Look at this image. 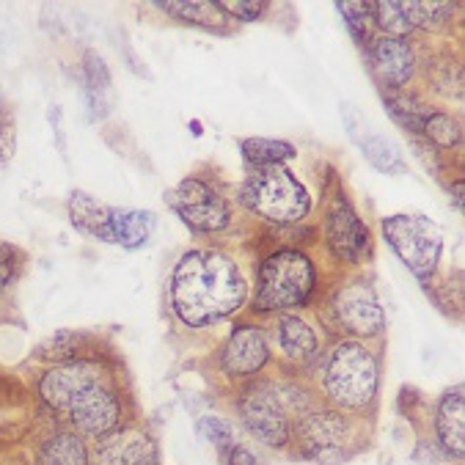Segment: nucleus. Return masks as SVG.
Listing matches in <instances>:
<instances>
[{
    "label": "nucleus",
    "instance_id": "obj_1",
    "mask_svg": "<svg viewBox=\"0 0 465 465\" xmlns=\"http://www.w3.org/2000/svg\"><path fill=\"white\" fill-rule=\"evenodd\" d=\"M168 301L182 325L204 328L237 314L248 301V284L240 264L229 253L196 248L176 262Z\"/></svg>",
    "mask_w": 465,
    "mask_h": 465
},
{
    "label": "nucleus",
    "instance_id": "obj_2",
    "mask_svg": "<svg viewBox=\"0 0 465 465\" xmlns=\"http://www.w3.org/2000/svg\"><path fill=\"white\" fill-rule=\"evenodd\" d=\"M39 397L83 435L103 438L122 427L124 405L103 361L72 358L53 363L39 381Z\"/></svg>",
    "mask_w": 465,
    "mask_h": 465
},
{
    "label": "nucleus",
    "instance_id": "obj_3",
    "mask_svg": "<svg viewBox=\"0 0 465 465\" xmlns=\"http://www.w3.org/2000/svg\"><path fill=\"white\" fill-rule=\"evenodd\" d=\"M381 383V369L378 358L361 341H339L322 371V389L325 397L339 411H363L375 402Z\"/></svg>",
    "mask_w": 465,
    "mask_h": 465
},
{
    "label": "nucleus",
    "instance_id": "obj_4",
    "mask_svg": "<svg viewBox=\"0 0 465 465\" xmlns=\"http://www.w3.org/2000/svg\"><path fill=\"white\" fill-rule=\"evenodd\" d=\"M242 204L270 223H298L312 213V193L287 165L253 168L242 182Z\"/></svg>",
    "mask_w": 465,
    "mask_h": 465
},
{
    "label": "nucleus",
    "instance_id": "obj_5",
    "mask_svg": "<svg viewBox=\"0 0 465 465\" xmlns=\"http://www.w3.org/2000/svg\"><path fill=\"white\" fill-rule=\"evenodd\" d=\"M317 287V272L312 259L303 251L284 248L270 253L259 267L256 287V312H287L309 303Z\"/></svg>",
    "mask_w": 465,
    "mask_h": 465
},
{
    "label": "nucleus",
    "instance_id": "obj_6",
    "mask_svg": "<svg viewBox=\"0 0 465 465\" xmlns=\"http://www.w3.org/2000/svg\"><path fill=\"white\" fill-rule=\"evenodd\" d=\"M383 237L419 282L435 275L443 251V234L435 221L416 213H402L383 221Z\"/></svg>",
    "mask_w": 465,
    "mask_h": 465
},
{
    "label": "nucleus",
    "instance_id": "obj_7",
    "mask_svg": "<svg viewBox=\"0 0 465 465\" xmlns=\"http://www.w3.org/2000/svg\"><path fill=\"white\" fill-rule=\"evenodd\" d=\"M240 419L245 424V430L262 440L264 446L282 449L290 435H292V424H290V408L284 402V394L275 383L262 381V383H251L240 402Z\"/></svg>",
    "mask_w": 465,
    "mask_h": 465
},
{
    "label": "nucleus",
    "instance_id": "obj_8",
    "mask_svg": "<svg viewBox=\"0 0 465 465\" xmlns=\"http://www.w3.org/2000/svg\"><path fill=\"white\" fill-rule=\"evenodd\" d=\"M168 207L179 215V221L202 234L223 232L232 223V207L229 202L199 176L182 179L173 191L165 193Z\"/></svg>",
    "mask_w": 465,
    "mask_h": 465
},
{
    "label": "nucleus",
    "instance_id": "obj_9",
    "mask_svg": "<svg viewBox=\"0 0 465 465\" xmlns=\"http://www.w3.org/2000/svg\"><path fill=\"white\" fill-rule=\"evenodd\" d=\"M301 457L314 462H339L347 454L350 424L339 411H309L298 419L292 435Z\"/></svg>",
    "mask_w": 465,
    "mask_h": 465
},
{
    "label": "nucleus",
    "instance_id": "obj_10",
    "mask_svg": "<svg viewBox=\"0 0 465 465\" xmlns=\"http://www.w3.org/2000/svg\"><path fill=\"white\" fill-rule=\"evenodd\" d=\"M333 314L339 325L361 339L381 336L386 331V312L381 298L366 278H352L333 298Z\"/></svg>",
    "mask_w": 465,
    "mask_h": 465
},
{
    "label": "nucleus",
    "instance_id": "obj_11",
    "mask_svg": "<svg viewBox=\"0 0 465 465\" xmlns=\"http://www.w3.org/2000/svg\"><path fill=\"white\" fill-rule=\"evenodd\" d=\"M325 242L331 253L347 264H358L371 253L369 229L341 191L333 193L325 210Z\"/></svg>",
    "mask_w": 465,
    "mask_h": 465
},
{
    "label": "nucleus",
    "instance_id": "obj_12",
    "mask_svg": "<svg viewBox=\"0 0 465 465\" xmlns=\"http://www.w3.org/2000/svg\"><path fill=\"white\" fill-rule=\"evenodd\" d=\"M267 361H270L267 333L259 325H234L221 352V369L226 375L232 378L259 375Z\"/></svg>",
    "mask_w": 465,
    "mask_h": 465
},
{
    "label": "nucleus",
    "instance_id": "obj_13",
    "mask_svg": "<svg viewBox=\"0 0 465 465\" xmlns=\"http://www.w3.org/2000/svg\"><path fill=\"white\" fill-rule=\"evenodd\" d=\"M157 449L146 430L119 427L103 435L88 454V465H154Z\"/></svg>",
    "mask_w": 465,
    "mask_h": 465
},
{
    "label": "nucleus",
    "instance_id": "obj_14",
    "mask_svg": "<svg viewBox=\"0 0 465 465\" xmlns=\"http://www.w3.org/2000/svg\"><path fill=\"white\" fill-rule=\"evenodd\" d=\"M341 116L347 122V133L350 138L358 143L361 154L375 165L378 171L383 173H405L408 165H405V157L400 152V146L386 138L383 133H375L369 127V119L350 103H341Z\"/></svg>",
    "mask_w": 465,
    "mask_h": 465
},
{
    "label": "nucleus",
    "instance_id": "obj_15",
    "mask_svg": "<svg viewBox=\"0 0 465 465\" xmlns=\"http://www.w3.org/2000/svg\"><path fill=\"white\" fill-rule=\"evenodd\" d=\"M366 47H369V64H371V69H375L381 83L400 91L413 80L419 58H416V50L408 39L375 36V39L366 42Z\"/></svg>",
    "mask_w": 465,
    "mask_h": 465
},
{
    "label": "nucleus",
    "instance_id": "obj_16",
    "mask_svg": "<svg viewBox=\"0 0 465 465\" xmlns=\"http://www.w3.org/2000/svg\"><path fill=\"white\" fill-rule=\"evenodd\" d=\"M66 210H69V221L77 232H83L85 237L119 245L122 215H124L122 207H108V204L97 202L94 196L74 191L66 202Z\"/></svg>",
    "mask_w": 465,
    "mask_h": 465
},
{
    "label": "nucleus",
    "instance_id": "obj_17",
    "mask_svg": "<svg viewBox=\"0 0 465 465\" xmlns=\"http://www.w3.org/2000/svg\"><path fill=\"white\" fill-rule=\"evenodd\" d=\"M465 408H462V389L454 386L451 391H446L438 402L435 411V435L443 446V451L454 460H462V449H465Z\"/></svg>",
    "mask_w": 465,
    "mask_h": 465
},
{
    "label": "nucleus",
    "instance_id": "obj_18",
    "mask_svg": "<svg viewBox=\"0 0 465 465\" xmlns=\"http://www.w3.org/2000/svg\"><path fill=\"white\" fill-rule=\"evenodd\" d=\"M278 347L295 363H309L320 352V336L317 331L298 314H284L278 320Z\"/></svg>",
    "mask_w": 465,
    "mask_h": 465
},
{
    "label": "nucleus",
    "instance_id": "obj_19",
    "mask_svg": "<svg viewBox=\"0 0 465 465\" xmlns=\"http://www.w3.org/2000/svg\"><path fill=\"white\" fill-rule=\"evenodd\" d=\"M83 88H85L91 114L97 119L108 116V111L114 108V83H111V72L105 61L94 50H88L83 58Z\"/></svg>",
    "mask_w": 465,
    "mask_h": 465
},
{
    "label": "nucleus",
    "instance_id": "obj_20",
    "mask_svg": "<svg viewBox=\"0 0 465 465\" xmlns=\"http://www.w3.org/2000/svg\"><path fill=\"white\" fill-rule=\"evenodd\" d=\"M160 12H168L173 20L188 23V25H199L204 31H215V34H229V15L221 9V4L215 0H191V4H157Z\"/></svg>",
    "mask_w": 465,
    "mask_h": 465
},
{
    "label": "nucleus",
    "instance_id": "obj_21",
    "mask_svg": "<svg viewBox=\"0 0 465 465\" xmlns=\"http://www.w3.org/2000/svg\"><path fill=\"white\" fill-rule=\"evenodd\" d=\"M36 465H88L85 440L77 432H53L39 446Z\"/></svg>",
    "mask_w": 465,
    "mask_h": 465
},
{
    "label": "nucleus",
    "instance_id": "obj_22",
    "mask_svg": "<svg viewBox=\"0 0 465 465\" xmlns=\"http://www.w3.org/2000/svg\"><path fill=\"white\" fill-rule=\"evenodd\" d=\"M383 103H386L389 116H391L402 130H408L413 138H419V135L424 133V124H427L430 114H432L430 105H424V103L416 100V97H405L402 91H391V94L383 97Z\"/></svg>",
    "mask_w": 465,
    "mask_h": 465
},
{
    "label": "nucleus",
    "instance_id": "obj_23",
    "mask_svg": "<svg viewBox=\"0 0 465 465\" xmlns=\"http://www.w3.org/2000/svg\"><path fill=\"white\" fill-rule=\"evenodd\" d=\"M242 160L251 168H267V165H284L298 154V149L290 141H275V138H245L240 143Z\"/></svg>",
    "mask_w": 465,
    "mask_h": 465
},
{
    "label": "nucleus",
    "instance_id": "obj_24",
    "mask_svg": "<svg viewBox=\"0 0 465 465\" xmlns=\"http://www.w3.org/2000/svg\"><path fill=\"white\" fill-rule=\"evenodd\" d=\"M427 143L438 152H446V149H460L462 143V127L460 122L451 116V114H443V111H432L427 124H424V133Z\"/></svg>",
    "mask_w": 465,
    "mask_h": 465
},
{
    "label": "nucleus",
    "instance_id": "obj_25",
    "mask_svg": "<svg viewBox=\"0 0 465 465\" xmlns=\"http://www.w3.org/2000/svg\"><path fill=\"white\" fill-rule=\"evenodd\" d=\"M371 20L378 23L383 36L389 39H408L413 34V25L408 23V15L402 12V4H371Z\"/></svg>",
    "mask_w": 465,
    "mask_h": 465
},
{
    "label": "nucleus",
    "instance_id": "obj_26",
    "mask_svg": "<svg viewBox=\"0 0 465 465\" xmlns=\"http://www.w3.org/2000/svg\"><path fill=\"white\" fill-rule=\"evenodd\" d=\"M402 12L408 15V23L413 25V31L419 28H438L440 23L451 20V12L454 6L451 4H402Z\"/></svg>",
    "mask_w": 465,
    "mask_h": 465
},
{
    "label": "nucleus",
    "instance_id": "obj_27",
    "mask_svg": "<svg viewBox=\"0 0 465 465\" xmlns=\"http://www.w3.org/2000/svg\"><path fill=\"white\" fill-rule=\"evenodd\" d=\"M80 336L72 333V331H58L55 336H50L47 341H42L39 347V358H45L47 363H64V361H72L80 355Z\"/></svg>",
    "mask_w": 465,
    "mask_h": 465
},
{
    "label": "nucleus",
    "instance_id": "obj_28",
    "mask_svg": "<svg viewBox=\"0 0 465 465\" xmlns=\"http://www.w3.org/2000/svg\"><path fill=\"white\" fill-rule=\"evenodd\" d=\"M23 262H25V256L20 248H15L9 242H0V301H4L12 292V287L17 284V278L23 272Z\"/></svg>",
    "mask_w": 465,
    "mask_h": 465
},
{
    "label": "nucleus",
    "instance_id": "obj_29",
    "mask_svg": "<svg viewBox=\"0 0 465 465\" xmlns=\"http://www.w3.org/2000/svg\"><path fill=\"white\" fill-rule=\"evenodd\" d=\"M350 28V34L355 36V42H369V20H371V4H339L336 6Z\"/></svg>",
    "mask_w": 465,
    "mask_h": 465
},
{
    "label": "nucleus",
    "instance_id": "obj_30",
    "mask_svg": "<svg viewBox=\"0 0 465 465\" xmlns=\"http://www.w3.org/2000/svg\"><path fill=\"white\" fill-rule=\"evenodd\" d=\"M199 432H202V438L210 440L221 454H223L232 443H237V440H234L232 424H229L226 419H221V416H204V419H199Z\"/></svg>",
    "mask_w": 465,
    "mask_h": 465
},
{
    "label": "nucleus",
    "instance_id": "obj_31",
    "mask_svg": "<svg viewBox=\"0 0 465 465\" xmlns=\"http://www.w3.org/2000/svg\"><path fill=\"white\" fill-rule=\"evenodd\" d=\"M221 9L229 15V20H240V23H253V20H262L264 12L270 9V4H251V0H229V4H221Z\"/></svg>",
    "mask_w": 465,
    "mask_h": 465
},
{
    "label": "nucleus",
    "instance_id": "obj_32",
    "mask_svg": "<svg viewBox=\"0 0 465 465\" xmlns=\"http://www.w3.org/2000/svg\"><path fill=\"white\" fill-rule=\"evenodd\" d=\"M223 460H226V465H264L248 446H242V443H232L226 451H223Z\"/></svg>",
    "mask_w": 465,
    "mask_h": 465
},
{
    "label": "nucleus",
    "instance_id": "obj_33",
    "mask_svg": "<svg viewBox=\"0 0 465 465\" xmlns=\"http://www.w3.org/2000/svg\"><path fill=\"white\" fill-rule=\"evenodd\" d=\"M454 207H457V213H462V182L454 184Z\"/></svg>",
    "mask_w": 465,
    "mask_h": 465
}]
</instances>
